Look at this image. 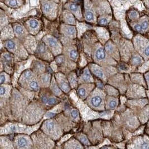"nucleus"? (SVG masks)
I'll return each mask as SVG.
<instances>
[{
  "label": "nucleus",
  "mask_w": 149,
  "mask_h": 149,
  "mask_svg": "<svg viewBox=\"0 0 149 149\" xmlns=\"http://www.w3.org/2000/svg\"><path fill=\"white\" fill-rule=\"evenodd\" d=\"M83 79L86 82H89L92 80V76H91L88 69L85 70L83 75Z\"/></svg>",
  "instance_id": "20e7f679"
},
{
  "label": "nucleus",
  "mask_w": 149,
  "mask_h": 149,
  "mask_svg": "<svg viewBox=\"0 0 149 149\" xmlns=\"http://www.w3.org/2000/svg\"><path fill=\"white\" fill-rule=\"evenodd\" d=\"M65 32L67 34L70 36H73L75 34V29L73 26H68L65 29Z\"/></svg>",
  "instance_id": "39448f33"
},
{
  "label": "nucleus",
  "mask_w": 149,
  "mask_h": 149,
  "mask_svg": "<svg viewBox=\"0 0 149 149\" xmlns=\"http://www.w3.org/2000/svg\"><path fill=\"white\" fill-rule=\"evenodd\" d=\"M30 87L33 89L36 90L39 88V84L38 83V82L36 81H35V80H32L30 82Z\"/></svg>",
  "instance_id": "ddd939ff"
},
{
  "label": "nucleus",
  "mask_w": 149,
  "mask_h": 149,
  "mask_svg": "<svg viewBox=\"0 0 149 149\" xmlns=\"http://www.w3.org/2000/svg\"><path fill=\"white\" fill-rule=\"evenodd\" d=\"M17 145L20 148H26L28 146V141L26 138L25 137H21L18 138L17 140Z\"/></svg>",
  "instance_id": "7ed1b4c3"
},
{
  "label": "nucleus",
  "mask_w": 149,
  "mask_h": 149,
  "mask_svg": "<svg viewBox=\"0 0 149 149\" xmlns=\"http://www.w3.org/2000/svg\"><path fill=\"white\" fill-rule=\"evenodd\" d=\"M134 29L137 31L140 32V31H141L143 29H142V26H141L138 24H137V25H136L135 26H134Z\"/></svg>",
  "instance_id": "c85d7f7f"
},
{
  "label": "nucleus",
  "mask_w": 149,
  "mask_h": 149,
  "mask_svg": "<svg viewBox=\"0 0 149 149\" xmlns=\"http://www.w3.org/2000/svg\"><path fill=\"white\" fill-rule=\"evenodd\" d=\"M109 107L111 108H113L117 105V102L115 101H111L109 103Z\"/></svg>",
  "instance_id": "5701e85b"
},
{
  "label": "nucleus",
  "mask_w": 149,
  "mask_h": 149,
  "mask_svg": "<svg viewBox=\"0 0 149 149\" xmlns=\"http://www.w3.org/2000/svg\"><path fill=\"white\" fill-rule=\"evenodd\" d=\"M52 4L50 3H45L43 5V10L45 12H49L52 9Z\"/></svg>",
  "instance_id": "9d476101"
},
{
  "label": "nucleus",
  "mask_w": 149,
  "mask_h": 149,
  "mask_svg": "<svg viewBox=\"0 0 149 149\" xmlns=\"http://www.w3.org/2000/svg\"><path fill=\"white\" fill-rule=\"evenodd\" d=\"M107 22H108V21H107L106 18H101V19L99 20V24L101 25H105L107 24Z\"/></svg>",
  "instance_id": "bb28decb"
},
{
  "label": "nucleus",
  "mask_w": 149,
  "mask_h": 149,
  "mask_svg": "<svg viewBox=\"0 0 149 149\" xmlns=\"http://www.w3.org/2000/svg\"><path fill=\"white\" fill-rule=\"evenodd\" d=\"M6 46L8 47V48L10 49H13L15 48V44L14 41H12L11 40H9L7 42V44H6Z\"/></svg>",
  "instance_id": "2eb2a0df"
},
{
  "label": "nucleus",
  "mask_w": 149,
  "mask_h": 149,
  "mask_svg": "<svg viewBox=\"0 0 149 149\" xmlns=\"http://www.w3.org/2000/svg\"></svg>",
  "instance_id": "ea45409f"
},
{
  "label": "nucleus",
  "mask_w": 149,
  "mask_h": 149,
  "mask_svg": "<svg viewBox=\"0 0 149 149\" xmlns=\"http://www.w3.org/2000/svg\"><path fill=\"white\" fill-rule=\"evenodd\" d=\"M54 126V125L53 122L48 121L46 123V128L49 131H50V130H53Z\"/></svg>",
  "instance_id": "dca6fc26"
},
{
  "label": "nucleus",
  "mask_w": 149,
  "mask_h": 149,
  "mask_svg": "<svg viewBox=\"0 0 149 149\" xmlns=\"http://www.w3.org/2000/svg\"><path fill=\"white\" fill-rule=\"evenodd\" d=\"M80 141H81L82 143L86 145H89V142L88 141V139L87 138L86 136H82L81 137H80Z\"/></svg>",
  "instance_id": "f3484780"
},
{
  "label": "nucleus",
  "mask_w": 149,
  "mask_h": 149,
  "mask_svg": "<svg viewBox=\"0 0 149 149\" xmlns=\"http://www.w3.org/2000/svg\"><path fill=\"white\" fill-rule=\"evenodd\" d=\"M57 103V99L54 98H50L48 99V101H47V104H54Z\"/></svg>",
  "instance_id": "412c9836"
},
{
  "label": "nucleus",
  "mask_w": 149,
  "mask_h": 149,
  "mask_svg": "<svg viewBox=\"0 0 149 149\" xmlns=\"http://www.w3.org/2000/svg\"><path fill=\"white\" fill-rule=\"evenodd\" d=\"M70 57L72 58V59H76L78 58V53L76 50H73L70 51Z\"/></svg>",
  "instance_id": "a211bd4d"
},
{
  "label": "nucleus",
  "mask_w": 149,
  "mask_h": 149,
  "mask_svg": "<svg viewBox=\"0 0 149 149\" xmlns=\"http://www.w3.org/2000/svg\"><path fill=\"white\" fill-rule=\"evenodd\" d=\"M53 92H54V93L55 94H59V90L58 88V87L57 86V85H56L55 83H53Z\"/></svg>",
  "instance_id": "4be33fe9"
},
{
  "label": "nucleus",
  "mask_w": 149,
  "mask_h": 149,
  "mask_svg": "<svg viewBox=\"0 0 149 149\" xmlns=\"http://www.w3.org/2000/svg\"><path fill=\"white\" fill-rule=\"evenodd\" d=\"M57 61L58 63H62V62H63V58H61V57H59L57 59Z\"/></svg>",
  "instance_id": "4c0bfd02"
},
{
  "label": "nucleus",
  "mask_w": 149,
  "mask_h": 149,
  "mask_svg": "<svg viewBox=\"0 0 149 149\" xmlns=\"http://www.w3.org/2000/svg\"><path fill=\"white\" fill-rule=\"evenodd\" d=\"M67 21L69 23H72V22H74V18L72 17L71 15H68L67 17Z\"/></svg>",
  "instance_id": "c756f323"
},
{
  "label": "nucleus",
  "mask_w": 149,
  "mask_h": 149,
  "mask_svg": "<svg viewBox=\"0 0 149 149\" xmlns=\"http://www.w3.org/2000/svg\"><path fill=\"white\" fill-rule=\"evenodd\" d=\"M132 61H133V63L134 64H140L141 62V60L138 57H135L133 59Z\"/></svg>",
  "instance_id": "a878e982"
},
{
  "label": "nucleus",
  "mask_w": 149,
  "mask_h": 149,
  "mask_svg": "<svg viewBox=\"0 0 149 149\" xmlns=\"http://www.w3.org/2000/svg\"><path fill=\"white\" fill-rule=\"evenodd\" d=\"M60 86L64 92H68L69 90V86L65 81H61L60 83Z\"/></svg>",
  "instance_id": "423d86ee"
},
{
  "label": "nucleus",
  "mask_w": 149,
  "mask_h": 149,
  "mask_svg": "<svg viewBox=\"0 0 149 149\" xmlns=\"http://www.w3.org/2000/svg\"><path fill=\"white\" fill-rule=\"evenodd\" d=\"M32 75V73L30 71L27 72L25 74V77L26 78H30Z\"/></svg>",
  "instance_id": "2f4dec72"
},
{
  "label": "nucleus",
  "mask_w": 149,
  "mask_h": 149,
  "mask_svg": "<svg viewBox=\"0 0 149 149\" xmlns=\"http://www.w3.org/2000/svg\"><path fill=\"white\" fill-rule=\"evenodd\" d=\"M102 102V99L100 96H95L93 97L92 100H91V103L92 104L94 107H97L100 105Z\"/></svg>",
  "instance_id": "f257e3e1"
},
{
  "label": "nucleus",
  "mask_w": 149,
  "mask_h": 149,
  "mask_svg": "<svg viewBox=\"0 0 149 149\" xmlns=\"http://www.w3.org/2000/svg\"><path fill=\"white\" fill-rule=\"evenodd\" d=\"M96 57L97 59L99 60H102L104 59L105 57L104 50L102 48H99L98 49H97L96 52Z\"/></svg>",
  "instance_id": "f03ea898"
},
{
  "label": "nucleus",
  "mask_w": 149,
  "mask_h": 149,
  "mask_svg": "<svg viewBox=\"0 0 149 149\" xmlns=\"http://www.w3.org/2000/svg\"><path fill=\"white\" fill-rule=\"evenodd\" d=\"M71 115L72 117L74 118V119H76V118H77L78 117V111L75 110V109H74V110L71 112Z\"/></svg>",
  "instance_id": "b1692460"
},
{
  "label": "nucleus",
  "mask_w": 149,
  "mask_h": 149,
  "mask_svg": "<svg viewBox=\"0 0 149 149\" xmlns=\"http://www.w3.org/2000/svg\"><path fill=\"white\" fill-rule=\"evenodd\" d=\"M8 3H9V6H11V7H15L17 6L18 2L17 0H9Z\"/></svg>",
  "instance_id": "6ab92c4d"
},
{
  "label": "nucleus",
  "mask_w": 149,
  "mask_h": 149,
  "mask_svg": "<svg viewBox=\"0 0 149 149\" xmlns=\"http://www.w3.org/2000/svg\"><path fill=\"white\" fill-rule=\"evenodd\" d=\"M148 26H149V23L148 21H145L143 22V23H142V29H143L144 30H146L147 29H148Z\"/></svg>",
  "instance_id": "cd10ccee"
},
{
  "label": "nucleus",
  "mask_w": 149,
  "mask_h": 149,
  "mask_svg": "<svg viewBox=\"0 0 149 149\" xmlns=\"http://www.w3.org/2000/svg\"><path fill=\"white\" fill-rule=\"evenodd\" d=\"M137 15V14L135 11H132L131 13V16L133 18H135Z\"/></svg>",
  "instance_id": "e433bc0d"
},
{
  "label": "nucleus",
  "mask_w": 149,
  "mask_h": 149,
  "mask_svg": "<svg viewBox=\"0 0 149 149\" xmlns=\"http://www.w3.org/2000/svg\"><path fill=\"white\" fill-rule=\"evenodd\" d=\"M30 26L31 28L32 29H35L39 25V22H38V21H36V20H31L30 21Z\"/></svg>",
  "instance_id": "f8f14e48"
},
{
  "label": "nucleus",
  "mask_w": 149,
  "mask_h": 149,
  "mask_svg": "<svg viewBox=\"0 0 149 149\" xmlns=\"http://www.w3.org/2000/svg\"><path fill=\"white\" fill-rule=\"evenodd\" d=\"M5 92H6L5 88L3 87H1V90H0V93H1V96H3V95L5 93Z\"/></svg>",
  "instance_id": "72a5a7b5"
},
{
  "label": "nucleus",
  "mask_w": 149,
  "mask_h": 149,
  "mask_svg": "<svg viewBox=\"0 0 149 149\" xmlns=\"http://www.w3.org/2000/svg\"><path fill=\"white\" fill-rule=\"evenodd\" d=\"M70 10H71L72 11L75 12H76L79 9V7H78V5L76 3H71L69 5V6Z\"/></svg>",
  "instance_id": "9b49d317"
},
{
  "label": "nucleus",
  "mask_w": 149,
  "mask_h": 149,
  "mask_svg": "<svg viewBox=\"0 0 149 149\" xmlns=\"http://www.w3.org/2000/svg\"><path fill=\"white\" fill-rule=\"evenodd\" d=\"M78 94L81 97H84L86 96V89L83 88H80L78 89Z\"/></svg>",
  "instance_id": "aec40b11"
},
{
  "label": "nucleus",
  "mask_w": 149,
  "mask_h": 149,
  "mask_svg": "<svg viewBox=\"0 0 149 149\" xmlns=\"http://www.w3.org/2000/svg\"><path fill=\"white\" fill-rule=\"evenodd\" d=\"M15 32L17 35H21L23 32V29L20 25H17L15 26Z\"/></svg>",
  "instance_id": "4468645a"
},
{
  "label": "nucleus",
  "mask_w": 149,
  "mask_h": 149,
  "mask_svg": "<svg viewBox=\"0 0 149 149\" xmlns=\"http://www.w3.org/2000/svg\"><path fill=\"white\" fill-rule=\"evenodd\" d=\"M93 73L96 74L97 76H99V78H103V77H104V73H103V72L102 71V70H100L99 69L94 68L93 69Z\"/></svg>",
  "instance_id": "6e6552de"
},
{
  "label": "nucleus",
  "mask_w": 149,
  "mask_h": 149,
  "mask_svg": "<svg viewBox=\"0 0 149 149\" xmlns=\"http://www.w3.org/2000/svg\"><path fill=\"white\" fill-rule=\"evenodd\" d=\"M140 148L149 149V144L146 142H143L140 146Z\"/></svg>",
  "instance_id": "393cba45"
},
{
  "label": "nucleus",
  "mask_w": 149,
  "mask_h": 149,
  "mask_svg": "<svg viewBox=\"0 0 149 149\" xmlns=\"http://www.w3.org/2000/svg\"><path fill=\"white\" fill-rule=\"evenodd\" d=\"M5 79H6V78H5V75H3V74H1V83H3L5 82Z\"/></svg>",
  "instance_id": "c9c22d12"
},
{
  "label": "nucleus",
  "mask_w": 149,
  "mask_h": 149,
  "mask_svg": "<svg viewBox=\"0 0 149 149\" xmlns=\"http://www.w3.org/2000/svg\"><path fill=\"white\" fill-rule=\"evenodd\" d=\"M112 49H113L112 46L109 44L107 45L106 46H105V49H106V50L108 51H111L112 50Z\"/></svg>",
  "instance_id": "473e14b6"
},
{
  "label": "nucleus",
  "mask_w": 149,
  "mask_h": 149,
  "mask_svg": "<svg viewBox=\"0 0 149 149\" xmlns=\"http://www.w3.org/2000/svg\"><path fill=\"white\" fill-rule=\"evenodd\" d=\"M49 76L47 75H45L44 76H43L42 80L44 83H47V82L49 81Z\"/></svg>",
  "instance_id": "7c9ffc66"
},
{
  "label": "nucleus",
  "mask_w": 149,
  "mask_h": 149,
  "mask_svg": "<svg viewBox=\"0 0 149 149\" xmlns=\"http://www.w3.org/2000/svg\"><path fill=\"white\" fill-rule=\"evenodd\" d=\"M54 115H55L54 113H48V115H47V116L48 117H53Z\"/></svg>",
  "instance_id": "58836bf2"
},
{
  "label": "nucleus",
  "mask_w": 149,
  "mask_h": 149,
  "mask_svg": "<svg viewBox=\"0 0 149 149\" xmlns=\"http://www.w3.org/2000/svg\"><path fill=\"white\" fill-rule=\"evenodd\" d=\"M47 41H48L49 44L50 45L51 47H54L57 46L58 41L55 38L50 37V38H49L47 39Z\"/></svg>",
  "instance_id": "0eeeda50"
},
{
  "label": "nucleus",
  "mask_w": 149,
  "mask_h": 149,
  "mask_svg": "<svg viewBox=\"0 0 149 149\" xmlns=\"http://www.w3.org/2000/svg\"><path fill=\"white\" fill-rule=\"evenodd\" d=\"M145 54L146 56H149V45L145 49Z\"/></svg>",
  "instance_id": "f704fd0d"
},
{
  "label": "nucleus",
  "mask_w": 149,
  "mask_h": 149,
  "mask_svg": "<svg viewBox=\"0 0 149 149\" xmlns=\"http://www.w3.org/2000/svg\"><path fill=\"white\" fill-rule=\"evenodd\" d=\"M85 17H86V19L88 21H90L93 19V13L90 11H87L86 12V16H85Z\"/></svg>",
  "instance_id": "1a4fd4ad"
}]
</instances>
